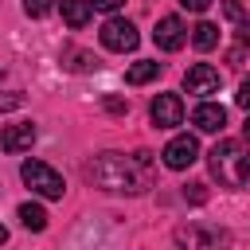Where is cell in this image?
<instances>
[{
  "label": "cell",
  "mask_w": 250,
  "mask_h": 250,
  "mask_svg": "<svg viewBox=\"0 0 250 250\" xmlns=\"http://www.w3.org/2000/svg\"><path fill=\"white\" fill-rule=\"evenodd\" d=\"M180 4H184V8H188V12H203V8H207V4H211V0H180Z\"/></svg>",
  "instance_id": "603a6c76"
},
{
  "label": "cell",
  "mask_w": 250,
  "mask_h": 250,
  "mask_svg": "<svg viewBox=\"0 0 250 250\" xmlns=\"http://www.w3.org/2000/svg\"><path fill=\"white\" fill-rule=\"evenodd\" d=\"M164 164L172 168V172H184V168H191L195 160H199V141L191 137V133H180V137H172L168 145H164Z\"/></svg>",
  "instance_id": "8992f818"
},
{
  "label": "cell",
  "mask_w": 250,
  "mask_h": 250,
  "mask_svg": "<svg viewBox=\"0 0 250 250\" xmlns=\"http://www.w3.org/2000/svg\"><path fill=\"white\" fill-rule=\"evenodd\" d=\"M207 164L223 188H250V148L242 141H219L207 152Z\"/></svg>",
  "instance_id": "7a4b0ae2"
},
{
  "label": "cell",
  "mask_w": 250,
  "mask_h": 250,
  "mask_svg": "<svg viewBox=\"0 0 250 250\" xmlns=\"http://www.w3.org/2000/svg\"><path fill=\"white\" fill-rule=\"evenodd\" d=\"M59 8H62V20H66L70 27H86V23H90V12H94L90 0H62Z\"/></svg>",
  "instance_id": "7c38bea8"
},
{
  "label": "cell",
  "mask_w": 250,
  "mask_h": 250,
  "mask_svg": "<svg viewBox=\"0 0 250 250\" xmlns=\"http://www.w3.org/2000/svg\"><path fill=\"white\" fill-rule=\"evenodd\" d=\"M148 117H152L156 129H176V125L184 121V102H180V94H156L152 105H148Z\"/></svg>",
  "instance_id": "ba28073f"
},
{
  "label": "cell",
  "mask_w": 250,
  "mask_h": 250,
  "mask_svg": "<svg viewBox=\"0 0 250 250\" xmlns=\"http://www.w3.org/2000/svg\"><path fill=\"white\" fill-rule=\"evenodd\" d=\"M20 105H23V94H16V90H0V113L20 109Z\"/></svg>",
  "instance_id": "ac0fdd59"
},
{
  "label": "cell",
  "mask_w": 250,
  "mask_h": 250,
  "mask_svg": "<svg viewBox=\"0 0 250 250\" xmlns=\"http://www.w3.org/2000/svg\"><path fill=\"white\" fill-rule=\"evenodd\" d=\"M246 141H250V117H246Z\"/></svg>",
  "instance_id": "484cf974"
},
{
  "label": "cell",
  "mask_w": 250,
  "mask_h": 250,
  "mask_svg": "<svg viewBox=\"0 0 250 250\" xmlns=\"http://www.w3.org/2000/svg\"><path fill=\"white\" fill-rule=\"evenodd\" d=\"M4 242H8V227L0 223V246H4Z\"/></svg>",
  "instance_id": "d4e9b609"
},
{
  "label": "cell",
  "mask_w": 250,
  "mask_h": 250,
  "mask_svg": "<svg viewBox=\"0 0 250 250\" xmlns=\"http://www.w3.org/2000/svg\"><path fill=\"white\" fill-rule=\"evenodd\" d=\"M176 246L180 250H227L230 234L207 223H188V227H176Z\"/></svg>",
  "instance_id": "277c9868"
},
{
  "label": "cell",
  "mask_w": 250,
  "mask_h": 250,
  "mask_svg": "<svg viewBox=\"0 0 250 250\" xmlns=\"http://www.w3.org/2000/svg\"><path fill=\"white\" fill-rule=\"evenodd\" d=\"M125 0H90V8H98V12H117Z\"/></svg>",
  "instance_id": "7402d4cb"
},
{
  "label": "cell",
  "mask_w": 250,
  "mask_h": 250,
  "mask_svg": "<svg viewBox=\"0 0 250 250\" xmlns=\"http://www.w3.org/2000/svg\"><path fill=\"white\" fill-rule=\"evenodd\" d=\"M20 176H23V184H27L35 195H43V199H62V191H66L62 176H59L51 164H43V160H23V164H20Z\"/></svg>",
  "instance_id": "3957f363"
},
{
  "label": "cell",
  "mask_w": 250,
  "mask_h": 250,
  "mask_svg": "<svg viewBox=\"0 0 250 250\" xmlns=\"http://www.w3.org/2000/svg\"><path fill=\"white\" fill-rule=\"evenodd\" d=\"M20 223H23L27 230H43V227H47V211H43L39 203H20Z\"/></svg>",
  "instance_id": "9a60e30c"
},
{
  "label": "cell",
  "mask_w": 250,
  "mask_h": 250,
  "mask_svg": "<svg viewBox=\"0 0 250 250\" xmlns=\"http://www.w3.org/2000/svg\"><path fill=\"white\" fill-rule=\"evenodd\" d=\"M62 59H66V66H70V70H90V66L98 62V59H94L90 51H66Z\"/></svg>",
  "instance_id": "2e32d148"
},
{
  "label": "cell",
  "mask_w": 250,
  "mask_h": 250,
  "mask_svg": "<svg viewBox=\"0 0 250 250\" xmlns=\"http://www.w3.org/2000/svg\"><path fill=\"white\" fill-rule=\"evenodd\" d=\"M219 86H223V74H219L211 62H195V66H188V74H184V90L195 94V98L219 94Z\"/></svg>",
  "instance_id": "52a82bcc"
},
{
  "label": "cell",
  "mask_w": 250,
  "mask_h": 250,
  "mask_svg": "<svg viewBox=\"0 0 250 250\" xmlns=\"http://www.w3.org/2000/svg\"><path fill=\"white\" fill-rule=\"evenodd\" d=\"M156 74H160V62L141 59V62H133V66L125 70V82H129V86H145V82H152Z\"/></svg>",
  "instance_id": "4fadbf2b"
},
{
  "label": "cell",
  "mask_w": 250,
  "mask_h": 250,
  "mask_svg": "<svg viewBox=\"0 0 250 250\" xmlns=\"http://www.w3.org/2000/svg\"><path fill=\"white\" fill-rule=\"evenodd\" d=\"M23 12H27L31 20H43V16L55 12V0H23Z\"/></svg>",
  "instance_id": "e0dca14e"
},
{
  "label": "cell",
  "mask_w": 250,
  "mask_h": 250,
  "mask_svg": "<svg viewBox=\"0 0 250 250\" xmlns=\"http://www.w3.org/2000/svg\"><path fill=\"white\" fill-rule=\"evenodd\" d=\"M191 43H195L199 51H211V47L219 43V27H215V23H207V20H203V23H195V27H191Z\"/></svg>",
  "instance_id": "5bb4252c"
},
{
  "label": "cell",
  "mask_w": 250,
  "mask_h": 250,
  "mask_svg": "<svg viewBox=\"0 0 250 250\" xmlns=\"http://www.w3.org/2000/svg\"><path fill=\"white\" fill-rule=\"evenodd\" d=\"M191 125H195L199 133H223V125H227V109H223L219 102H199L195 113H191Z\"/></svg>",
  "instance_id": "8fae6325"
},
{
  "label": "cell",
  "mask_w": 250,
  "mask_h": 250,
  "mask_svg": "<svg viewBox=\"0 0 250 250\" xmlns=\"http://www.w3.org/2000/svg\"><path fill=\"white\" fill-rule=\"evenodd\" d=\"M238 43L250 47V23H238Z\"/></svg>",
  "instance_id": "cb8c5ba5"
},
{
  "label": "cell",
  "mask_w": 250,
  "mask_h": 250,
  "mask_svg": "<svg viewBox=\"0 0 250 250\" xmlns=\"http://www.w3.org/2000/svg\"><path fill=\"white\" fill-rule=\"evenodd\" d=\"M152 35H156V47H160V51H180V47L188 43V27H184L180 16H164Z\"/></svg>",
  "instance_id": "9c48e42d"
},
{
  "label": "cell",
  "mask_w": 250,
  "mask_h": 250,
  "mask_svg": "<svg viewBox=\"0 0 250 250\" xmlns=\"http://www.w3.org/2000/svg\"><path fill=\"white\" fill-rule=\"evenodd\" d=\"M223 16H227L230 23H242V20H246V8H242L238 0H227V4H223Z\"/></svg>",
  "instance_id": "d6986e66"
},
{
  "label": "cell",
  "mask_w": 250,
  "mask_h": 250,
  "mask_svg": "<svg viewBox=\"0 0 250 250\" xmlns=\"http://www.w3.org/2000/svg\"><path fill=\"white\" fill-rule=\"evenodd\" d=\"M86 180L102 191H125V195H141L152 184V156L148 152H98L86 164Z\"/></svg>",
  "instance_id": "6da1fadb"
},
{
  "label": "cell",
  "mask_w": 250,
  "mask_h": 250,
  "mask_svg": "<svg viewBox=\"0 0 250 250\" xmlns=\"http://www.w3.org/2000/svg\"><path fill=\"white\" fill-rule=\"evenodd\" d=\"M35 145V125L31 121H16V125H4L0 129V148L4 152H23Z\"/></svg>",
  "instance_id": "30bf717a"
},
{
  "label": "cell",
  "mask_w": 250,
  "mask_h": 250,
  "mask_svg": "<svg viewBox=\"0 0 250 250\" xmlns=\"http://www.w3.org/2000/svg\"><path fill=\"white\" fill-rule=\"evenodd\" d=\"M184 199H191V203H203V199H207V191H203V184H188V191H184Z\"/></svg>",
  "instance_id": "44dd1931"
},
{
  "label": "cell",
  "mask_w": 250,
  "mask_h": 250,
  "mask_svg": "<svg viewBox=\"0 0 250 250\" xmlns=\"http://www.w3.org/2000/svg\"><path fill=\"white\" fill-rule=\"evenodd\" d=\"M234 102H238L242 109H250V78H242V82H238V94H234Z\"/></svg>",
  "instance_id": "ffe728a7"
},
{
  "label": "cell",
  "mask_w": 250,
  "mask_h": 250,
  "mask_svg": "<svg viewBox=\"0 0 250 250\" xmlns=\"http://www.w3.org/2000/svg\"><path fill=\"white\" fill-rule=\"evenodd\" d=\"M141 43V35H137V27L129 23V20H105L102 23V47L105 51H117V55H125V51H133Z\"/></svg>",
  "instance_id": "5b68a950"
}]
</instances>
